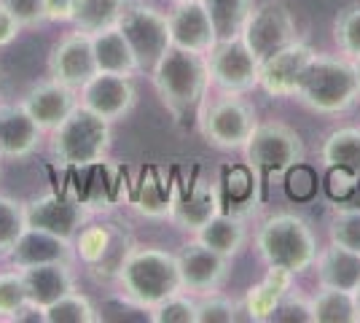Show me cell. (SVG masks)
<instances>
[{
  "instance_id": "obj_5",
  "label": "cell",
  "mask_w": 360,
  "mask_h": 323,
  "mask_svg": "<svg viewBox=\"0 0 360 323\" xmlns=\"http://www.w3.org/2000/svg\"><path fill=\"white\" fill-rule=\"evenodd\" d=\"M255 251L266 267L301 275L315 264L320 248L307 218L299 213H274L255 232Z\"/></svg>"
},
{
  "instance_id": "obj_3",
  "label": "cell",
  "mask_w": 360,
  "mask_h": 323,
  "mask_svg": "<svg viewBox=\"0 0 360 323\" xmlns=\"http://www.w3.org/2000/svg\"><path fill=\"white\" fill-rule=\"evenodd\" d=\"M113 146L110 122L91 113L81 103L51 129L49 151L51 159L68 170H89L105 162L108 151Z\"/></svg>"
},
{
  "instance_id": "obj_1",
  "label": "cell",
  "mask_w": 360,
  "mask_h": 323,
  "mask_svg": "<svg viewBox=\"0 0 360 323\" xmlns=\"http://www.w3.org/2000/svg\"><path fill=\"white\" fill-rule=\"evenodd\" d=\"M119 293L127 305L137 310H150L162 305L167 296L183 291L178 253H169L165 248H132L127 262L121 264Z\"/></svg>"
},
{
  "instance_id": "obj_40",
  "label": "cell",
  "mask_w": 360,
  "mask_h": 323,
  "mask_svg": "<svg viewBox=\"0 0 360 323\" xmlns=\"http://www.w3.org/2000/svg\"><path fill=\"white\" fill-rule=\"evenodd\" d=\"M0 6L14 16L22 27H38L46 22L44 0H0Z\"/></svg>"
},
{
  "instance_id": "obj_8",
  "label": "cell",
  "mask_w": 360,
  "mask_h": 323,
  "mask_svg": "<svg viewBox=\"0 0 360 323\" xmlns=\"http://www.w3.org/2000/svg\"><path fill=\"white\" fill-rule=\"evenodd\" d=\"M240 38L245 41V46L255 54V60L264 62L274 51H280L288 44L299 41V25H296L293 11L288 8V3L266 0L261 6H253Z\"/></svg>"
},
{
  "instance_id": "obj_35",
  "label": "cell",
  "mask_w": 360,
  "mask_h": 323,
  "mask_svg": "<svg viewBox=\"0 0 360 323\" xmlns=\"http://www.w3.org/2000/svg\"><path fill=\"white\" fill-rule=\"evenodd\" d=\"M135 210L146 218H169L172 213V197L167 194L162 184H156L153 178H143V184L135 194Z\"/></svg>"
},
{
  "instance_id": "obj_21",
  "label": "cell",
  "mask_w": 360,
  "mask_h": 323,
  "mask_svg": "<svg viewBox=\"0 0 360 323\" xmlns=\"http://www.w3.org/2000/svg\"><path fill=\"white\" fill-rule=\"evenodd\" d=\"M22 275H25V286H27V299L32 308L38 310L51 308L65 293L75 291V275L70 262L35 264V267L22 270Z\"/></svg>"
},
{
  "instance_id": "obj_9",
  "label": "cell",
  "mask_w": 360,
  "mask_h": 323,
  "mask_svg": "<svg viewBox=\"0 0 360 323\" xmlns=\"http://www.w3.org/2000/svg\"><path fill=\"white\" fill-rule=\"evenodd\" d=\"M119 27L135 51L140 73H150L153 65L165 57L167 49L172 46L167 14L153 8V6H146V3H129L121 14Z\"/></svg>"
},
{
  "instance_id": "obj_44",
  "label": "cell",
  "mask_w": 360,
  "mask_h": 323,
  "mask_svg": "<svg viewBox=\"0 0 360 323\" xmlns=\"http://www.w3.org/2000/svg\"><path fill=\"white\" fill-rule=\"evenodd\" d=\"M355 62V76H358V89H360V60H352Z\"/></svg>"
},
{
  "instance_id": "obj_38",
  "label": "cell",
  "mask_w": 360,
  "mask_h": 323,
  "mask_svg": "<svg viewBox=\"0 0 360 323\" xmlns=\"http://www.w3.org/2000/svg\"><path fill=\"white\" fill-rule=\"evenodd\" d=\"M330 243L360 251V208H342L330 218Z\"/></svg>"
},
{
  "instance_id": "obj_19",
  "label": "cell",
  "mask_w": 360,
  "mask_h": 323,
  "mask_svg": "<svg viewBox=\"0 0 360 323\" xmlns=\"http://www.w3.org/2000/svg\"><path fill=\"white\" fill-rule=\"evenodd\" d=\"M22 106L44 132H51L78 106V92L49 78V81H41L27 89V94L22 97Z\"/></svg>"
},
{
  "instance_id": "obj_41",
  "label": "cell",
  "mask_w": 360,
  "mask_h": 323,
  "mask_svg": "<svg viewBox=\"0 0 360 323\" xmlns=\"http://www.w3.org/2000/svg\"><path fill=\"white\" fill-rule=\"evenodd\" d=\"M44 11L46 22H54V25L70 22L75 11V0H44Z\"/></svg>"
},
{
  "instance_id": "obj_31",
  "label": "cell",
  "mask_w": 360,
  "mask_h": 323,
  "mask_svg": "<svg viewBox=\"0 0 360 323\" xmlns=\"http://www.w3.org/2000/svg\"><path fill=\"white\" fill-rule=\"evenodd\" d=\"M100 312L91 305L89 296L81 291L65 293L51 308L44 310V323H97Z\"/></svg>"
},
{
  "instance_id": "obj_32",
  "label": "cell",
  "mask_w": 360,
  "mask_h": 323,
  "mask_svg": "<svg viewBox=\"0 0 360 323\" xmlns=\"http://www.w3.org/2000/svg\"><path fill=\"white\" fill-rule=\"evenodd\" d=\"M333 41L347 60H360V3L345 6L333 19Z\"/></svg>"
},
{
  "instance_id": "obj_4",
  "label": "cell",
  "mask_w": 360,
  "mask_h": 323,
  "mask_svg": "<svg viewBox=\"0 0 360 323\" xmlns=\"http://www.w3.org/2000/svg\"><path fill=\"white\" fill-rule=\"evenodd\" d=\"M293 97L312 113H345L360 100L355 62L333 54H315L304 70Z\"/></svg>"
},
{
  "instance_id": "obj_25",
  "label": "cell",
  "mask_w": 360,
  "mask_h": 323,
  "mask_svg": "<svg viewBox=\"0 0 360 323\" xmlns=\"http://www.w3.org/2000/svg\"><path fill=\"white\" fill-rule=\"evenodd\" d=\"M194 237L199 243H205L207 248H212V251H218L226 259H234L245 248V243H248V229H245V221H242L240 215H231L221 210V213L212 215Z\"/></svg>"
},
{
  "instance_id": "obj_6",
  "label": "cell",
  "mask_w": 360,
  "mask_h": 323,
  "mask_svg": "<svg viewBox=\"0 0 360 323\" xmlns=\"http://www.w3.org/2000/svg\"><path fill=\"white\" fill-rule=\"evenodd\" d=\"M242 151L250 172L261 181L274 175H288L307 156L301 135L283 122H258Z\"/></svg>"
},
{
  "instance_id": "obj_7",
  "label": "cell",
  "mask_w": 360,
  "mask_h": 323,
  "mask_svg": "<svg viewBox=\"0 0 360 323\" xmlns=\"http://www.w3.org/2000/svg\"><path fill=\"white\" fill-rule=\"evenodd\" d=\"M255 108L242 94L221 92L199 113V132L218 151H240L255 129Z\"/></svg>"
},
{
  "instance_id": "obj_11",
  "label": "cell",
  "mask_w": 360,
  "mask_h": 323,
  "mask_svg": "<svg viewBox=\"0 0 360 323\" xmlns=\"http://www.w3.org/2000/svg\"><path fill=\"white\" fill-rule=\"evenodd\" d=\"M207 70H210V84L221 92L248 94L258 87L261 62L255 60V54L237 35L218 41L207 51Z\"/></svg>"
},
{
  "instance_id": "obj_29",
  "label": "cell",
  "mask_w": 360,
  "mask_h": 323,
  "mask_svg": "<svg viewBox=\"0 0 360 323\" xmlns=\"http://www.w3.org/2000/svg\"><path fill=\"white\" fill-rule=\"evenodd\" d=\"M202 3H205L207 14H210V22L212 27H215L218 41L237 38L255 6L253 0H202Z\"/></svg>"
},
{
  "instance_id": "obj_37",
  "label": "cell",
  "mask_w": 360,
  "mask_h": 323,
  "mask_svg": "<svg viewBox=\"0 0 360 323\" xmlns=\"http://www.w3.org/2000/svg\"><path fill=\"white\" fill-rule=\"evenodd\" d=\"M240 318V305L224 293H205L196 299V323H234Z\"/></svg>"
},
{
  "instance_id": "obj_20",
  "label": "cell",
  "mask_w": 360,
  "mask_h": 323,
  "mask_svg": "<svg viewBox=\"0 0 360 323\" xmlns=\"http://www.w3.org/2000/svg\"><path fill=\"white\" fill-rule=\"evenodd\" d=\"M73 253H75V248L70 240H62L57 234H49V232H44V229L27 227L6 256H8L11 267L27 270V267H35V264L73 262Z\"/></svg>"
},
{
  "instance_id": "obj_2",
  "label": "cell",
  "mask_w": 360,
  "mask_h": 323,
  "mask_svg": "<svg viewBox=\"0 0 360 323\" xmlns=\"http://www.w3.org/2000/svg\"><path fill=\"white\" fill-rule=\"evenodd\" d=\"M150 81L162 106L169 110V116L175 122H183L188 113H194L202 97L207 94V87H210L207 54L169 46L165 57L153 65Z\"/></svg>"
},
{
  "instance_id": "obj_17",
  "label": "cell",
  "mask_w": 360,
  "mask_h": 323,
  "mask_svg": "<svg viewBox=\"0 0 360 323\" xmlns=\"http://www.w3.org/2000/svg\"><path fill=\"white\" fill-rule=\"evenodd\" d=\"M167 22H169V41H172L175 49L207 54L218 44L210 14H207L202 0H180V3H175L167 11Z\"/></svg>"
},
{
  "instance_id": "obj_34",
  "label": "cell",
  "mask_w": 360,
  "mask_h": 323,
  "mask_svg": "<svg viewBox=\"0 0 360 323\" xmlns=\"http://www.w3.org/2000/svg\"><path fill=\"white\" fill-rule=\"evenodd\" d=\"M25 229H27L25 205L0 194V253H8Z\"/></svg>"
},
{
  "instance_id": "obj_26",
  "label": "cell",
  "mask_w": 360,
  "mask_h": 323,
  "mask_svg": "<svg viewBox=\"0 0 360 323\" xmlns=\"http://www.w3.org/2000/svg\"><path fill=\"white\" fill-rule=\"evenodd\" d=\"M290 283H293V275L280 270V267H269L266 277L253 286L248 296H245V312L250 321L258 323H269L271 310L277 308V302L290 291Z\"/></svg>"
},
{
  "instance_id": "obj_16",
  "label": "cell",
  "mask_w": 360,
  "mask_h": 323,
  "mask_svg": "<svg viewBox=\"0 0 360 323\" xmlns=\"http://www.w3.org/2000/svg\"><path fill=\"white\" fill-rule=\"evenodd\" d=\"M317 51L304 41H293L285 49L274 51L271 57L261 62V78L258 87L269 97H293L299 87L304 70L309 68V62Z\"/></svg>"
},
{
  "instance_id": "obj_18",
  "label": "cell",
  "mask_w": 360,
  "mask_h": 323,
  "mask_svg": "<svg viewBox=\"0 0 360 323\" xmlns=\"http://www.w3.org/2000/svg\"><path fill=\"white\" fill-rule=\"evenodd\" d=\"M44 129L22 103H0V159L19 162L41 148Z\"/></svg>"
},
{
  "instance_id": "obj_28",
  "label": "cell",
  "mask_w": 360,
  "mask_h": 323,
  "mask_svg": "<svg viewBox=\"0 0 360 323\" xmlns=\"http://www.w3.org/2000/svg\"><path fill=\"white\" fill-rule=\"evenodd\" d=\"M127 6H129V0H75V11L70 22L75 30L94 35L108 27H116Z\"/></svg>"
},
{
  "instance_id": "obj_24",
  "label": "cell",
  "mask_w": 360,
  "mask_h": 323,
  "mask_svg": "<svg viewBox=\"0 0 360 323\" xmlns=\"http://www.w3.org/2000/svg\"><path fill=\"white\" fill-rule=\"evenodd\" d=\"M91 46H94V62L100 73H121V76H135L140 73V65L127 35L121 27H108L103 32L91 35Z\"/></svg>"
},
{
  "instance_id": "obj_39",
  "label": "cell",
  "mask_w": 360,
  "mask_h": 323,
  "mask_svg": "<svg viewBox=\"0 0 360 323\" xmlns=\"http://www.w3.org/2000/svg\"><path fill=\"white\" fill-rule=\"evenodd\" d=\"M269 323H315V318H312V299L288 291L277 302V308L271 310Z\"/></svg>"
},
{
  "instance_id": "obj_12",
  "label": "cell",
  "mask_w": 360,
  "mask_h": 323,
  "mask_svg": "<svg viewBox=\"0 0 360 323\" xmlns=\"http://www.w3.org/2000/svg\"><path fill=\"white\" fill-rule=\"evenodd\" d=\"M25 218H27V227H32V229H44L49 234H57L62 240L73 243L78 232L86 227L89 208L81 200L62 197L57 191H46L41 197H32L30 202H25Z\"/></svg>"
},
{
  "instance_id": "obj_15",
  "label": "cell",
  "mask_w": 360,
  "mask_h": 323,
  "mask_svg": "<svg viewBox=\"0 0 360 323\" xmlns=\"http://www.w3.org/2000/svg\"><path fill=\"white\" fill-rule=\"evenodd\" d=\"M46 68H49V78H54V81H60V84L78 92L97 73L89 32L73 30L65 38H60L51 49V54H49Z\"/></svg>"
},
{
  "instance_id": "obj_33",
  "label": "cell",
  "mask_w": 360,
  "mask_h": 323,
  "mask_svg": "<svg viewBox=\"0 0 360 323\" xmlns=\"http://www.w3.org/2000/svg\"><path fill=\"white\" fill-rule=\"evenodd\" d=\"M27 305H30V299H27V286H25L22 270L11 267L8 272H0V318L14 321Z\"/></svg>"
},
{
  "instance_id": "obj_27",
  "label": "cell",
  "mask_w": 360,
  "mask_h": 323,
  "mask_svg": "<svg viewBox=\"0 0 360 323\" xmlns=\"http://www.w3.org/2000/svg\"><path fill=\"white\" fill-rule=\"evenodd\" d=\"M320 159L328 170L360 175V127L333 129L328 138L323 140Z\"/></svg>"
},
{
  "instance_id": "obj_23",
  "label": "cell",
  "mask_w": 360,
  "mask_h": 323,
  "mask_svg": "<svg viewBox=\"0 0 360 323\" xmlns=\"http://www.w3.org/2000/svg\"><path fill=\"white\" fill-rule=\"evenodd\" d=\"M215 213H221V197L218 189L210 181H196L191 184L188 191H183L180 197L172 200V224L183 232H196L202 229Z\"/></svg>"
},
{
  "instance_id": "obj_36",
  "label": "cell",
  "mask_w": 360,
  "mask_h": 323,
  "mask_svg": "<svg viewBox=\"0 0 360 323\" xmlns=\"http://www.w3.org/2000/svg\"><path fill=\"white\" fill-rule=\"evenodd\" d=\"M153 323H196V299L194 293L180 291L167 296L162 305L150 310Z\"/></svg>"
},
{
  "instance_id": "obj_42",
  "label": "cell",
  "mask_w": 360,
  "mask_h": 323,
  "mask_svg": "<svg viewBox=\"0 0 360 323\" xmlns=\"http://www.w3.org/2000/svg\"><path fill=\"white\" fill-rule=\"evenodd\" d=\"M25 30L19 22H16L14 16L8 14L3 6H0V49L11 46L16 38H19V32Z\"/></svg>"
},
{
  "instance_id": "obj_30",
  "label": "cell",
  "mask_w": 360,
  "mask_h": 323,
  "mask_svg": "<svg viewBox=\"0 0 360 323\" xmlns=\"http://www.w3.org/2000/svg\"><path fill=\"white\" fill-rule=\"evenodd\" d=\"M315 323H355V299L349 291L320 286L312 296Z\"/></svg>"
},
{
  "instance_id": "obj_45",
  "label": "cell",
  "mask_w": 360,
  "mask_h": 323,
  "mask_svg": "<svg viewBox=\"0 0 360 323\" xmlns=\"http://www.w3.org/2000/svg\"><path fill=\"white\" fill-rule=\"evenodd\" d=\"M172 3H180V0H172Z\"/></svg>"
},
{
  "instance_id": "obj_13",
  "label": "cell",
  "mask_w": 360,
  "mask_h": 323,
  "mask_svg": "<svg viewBox=\"0 0 360 323\" xmlns=\"http://www.w3.org/2000/svg\"><path fill=\"white\" fill-rule=\"evenodd\" d=\"M78 103L89 108L105 122H121L127 119L137 106V87L132 76L121 73H94V76L78 89Z\"/></svg>"
},
{
  "instance_id": "obj_22",
  "label": "cell",
  "mask_w": 360,
  "mask_h": 323,
  "mask_svg": "<svg viewBox=\"0 0 360 323\" xmlns=\"http://www.w3.org/2000/svg\"><path fill=\"white\" fill-rule=\"evenodd\" d=\"M312 267H315L317 286L349 293L360 286V251L330 243V246L317 251Z\"/></svg>"
},
{
  "instance_id": "obj_14",
  "label": "cell",
  "mask_w": 360,
  "mask_h": 323,
  "mask_svg": "<svg viewBox=\"0 0 360 323\" xmlns=\"http://www.w3.org/2000/svg\"><path fill=\"white\" fill-rule=\"evenodd\" d=\"M180 277H183V291L205 296V293L221 291L229 280V264L231 259L221 256L218 251L207 248L199 240H191L180 248L178 253Z\"/></svg>"
},
{
  "instance_id": "obj_10",
  "label": "cell",
  "mask_w": 360,
  "mask_h": 323,
  "mask_svg": "<svg viewBox=\"0 0 360 323\" xmlns=\"http://www.w3.org/2000/svg\"><path fill=\"white\" fill-rule=\"evenodd\" d=\"M73 248L75 256L86 264L94 275L116 280L121 264L127 262V256L135 248V240L119 224H91L78 232Z\"/></svg>"
},
{
  "instance_id": "obj_43",
  "label": "cell",
  "mask_w": 360,
  "mask_h": 323,
  "mask_svg": "<svg viewBox=\"0 0 360 323\" xmlns=\"http://www.w3.org/2000/svg\"><path fill=\"white\" fill-rule=\"evenodd\" d=\"M352 299H355V323H360V286L352 291Z\"/></svg>"
}]
</instances>
